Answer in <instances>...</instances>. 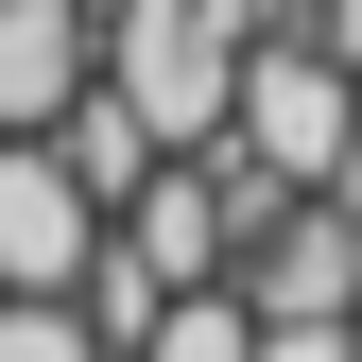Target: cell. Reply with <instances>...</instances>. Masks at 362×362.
Here are the masks:
<instances>
[{
	"label": "cell",
	"mask_w": 362,
	"mask_h": 362,
	"mask_svg": "<svg viewBox=\"0 0 362 362\" xmlns=\"http://www.w3.org/2000/svg\"><path fill=\"white\" fill-rule=\"evenodd\" d=\"M224 86H242V0H104V104L156 156L224 139Z\"/></svg>",
	"instance_id": "6da1fadb"
},
{
	"label": "cell",
	"mask_w": 362,
	"mask_h": 362,
	"mask_svg": "<svg viewBox=\"0 0 362 362\" xmlns=\"http://www.w3.org/2000/svg\"><path fill=\"white\" fill-rule=\"evenodd\" d=\"M86 259H104L86 173L52 139H0V293H86Z\"/></svg>",
	"instance_id": "7a4b0ae2"
},
{
	"label": "cell",
	"mask_w": 362,
	"mask_h": 362,
	"mask_svg": "<svg viewBox=\"0 0 362 362\" xmlns=\"http://www.w3.org/2000/svg\"><path fill=\"white\" fill-rule=\"evenodd\" d=\"M104 86V18L86 0H0V139H52Z\"/></svg>",
	"instance_id": "3957f363"
},
{
	"label": "cell",
	"mask_w": 362,
	"mask_h": 362,
	"mask_svg": "<svg viewBox=\"0 0 362 362\" xmlns=\"http://www.w3.org/2000/svg\"><path fill=\"white\" fill-rule=\"evenodd\" d=\"M242 259H259V328H345V293H362V224L345 207H276Z\"/></svg>",
	"instance_id": "277c9868"
},
{
	"label": "cell",
	"mask_w": 362,
	"mask_h": 362,
	"mask_svg": "<svg viewBox=\"0 0 362 362\" xmlns=\"http://www.w3.org/2000/svg\"><path fill=\"white\" fill-rule=\"evenodd\" d=\"M121 362H259V310H242V293H173Z\"/></svg>",
	"instance_id": "5b68a950"
},
{
	"label": "cell",
	"mask_w": 362,
	"mask_h": 362,
	"mask_svg": "<svg viewBox=\"0 0 362 362\" xmlns=\"http://www.w3.org/2000/svg\"><path fill=\"white\" fill-rule=\"evenodd\" d=\"M0 362H104V328L69 293H0Z\"/></svg>",
	"instance_id": "8992f818"
}]
</instances>
